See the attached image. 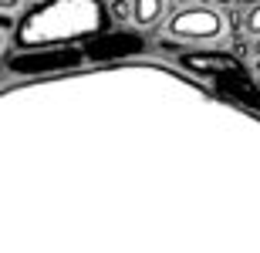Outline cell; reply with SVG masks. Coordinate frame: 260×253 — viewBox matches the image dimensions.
I'll return each instance as SVG.
<instances>
[{
    "label": "cell",
    "instance_id": "5",
    "mask_svg": "<svg viewBox=\"0 0 260 253\" xmlns=\"http://www.w3.org/2000/svg\"><path fill=\"white\" fill-rule=\"evenodd\" d=\"M179 64L189 75H203V78H223V75H240L243 71V61L230 51H183Z\"/></svg>",
    "mask_w": 260,
    "mask_h": 253
},
{
    "label": "cell",
    "instance_id": "14",
    "mask_svg": "<svg viewBox=\"0 0 260 253\" xmlns=\"http://www.w3.org/2000/svg\"><path fill=\"white\" fill-rule=\"evenodd\" d=\"M253 58H260V41H257V44H253Z\"/></svg>",
    "mask_w": 260,
    "mask_h": 253
},
{
    "label": "cell",
    "instance_id": "12",
    "mask_svg": "<svg viewBox=\"0 0 260 253\" xmlns=\"http://www.w3.org/2000/svg\"><path fill=\"white\" fill-rule=\"evenodd\" d=\"M206 4H210V7H220V10H230L237 0H206Z\"/></svg>",
    "mask_w": 260,
    "mask_h": 253
},
{
    "label": "cell",
    "instance_id": "15",
    "mask_svg": "<svg viewBox=\"0 0 260 253\" xmlns=\"http://www.w3.org/2000/svg\"><path fill=\"white\" fill-rule=\"evenodd\" d=\"M253 71H257V75H260V58H253Z\"/></svg>",
    "mask_w": 260,
    "mask_h": 253
},
{
    "label": "cell",
    "instance_id": "4",
    "mask_svg": "<svg viewBox=\"0 0 260 253\" xmlns=\"http://www.w3.org/2000/svg\"><path fill=\"white\" fill-rule=\"evenodd\" d=\"M88 61H122V58H132L139 51H145V38L139 30H125V27H115V30H102L98 38L85 41L81 44Z\"/></svg>",
    "mask_w": 260,
    "mask_h": 253
},
{
    "label": "cell",
    "instance_id": "11",
    "mask_svg": "<svg viewBox=\"0 0 260 253\" xmlns=\"http://www.w3.org/2000/svg\"><path fill=\"white\" fill-rule=\"evenodd\" d=\"M0 30H17V20H14V14H0Z\"/></svg>",
    "mask_w": 260,
    "mask_h": 253
},
{
    "label": "cell",
    "instance_id": "6",
    "mask_svg": "<svg viewBox=\"0 0 260 253\" xmlns=\"http://www.w3.org/2000/svg\"><path fill=\"white\" fill-rule=\"evenodd\" d=\"M213 88H216V95H223L226 101H233V105H247V108H257L260 112V85L247 78V71L213 78Z\"/></svg>",
    "mask_w": 260,
    "mask_h": 253
},
{
    "label": "cell",
    "instance_id": "10",
    "mask_svg": "<svg viewBox=\"0 0 260 253\" xmlns=\"http://www.w3.org/2000/svg\"><path fill=\"white\" fill-rule=\"evenodd\" d=\"M20 4L24 0H0V14H14V10H20Z\"/></svg>",
    "mask_w": 260,
    "mask_h": 253
},
{
    "label": "cell",
    "instance_id": "13",
    "mask_svg": "<svg viewBox=\"0 0 260 253\" xmlns=\"http://www.w3.org/2000/svg\"><path fill=\"white\" fill-rule=\"evenodd\" d=\"M173 4H179V7H193V4H200V0H173Z\"/></svg>",
    "mask_w": 260,
    "mask_h": 253
},
{
    "label": "cell",
    "instance_id": "9",
    "mask_svg": "<svg viewBox=\"0 0 260 253\" xmlns=\"http://www.w3.org/2000/svg\"><path fill=\"white\" fill-rule=\"evenodd\" d=\"M243 34H250L253 41H260V4H253V7H247V14H243Z\"/></svg>",
    "mask_w": 260,
    "mask_h": 253
},
{
    "label": "cell",
    "instance_id": "2",
    "mask_svg": "<svg viewBox=\"0 0 260 253\" xmlns=\"http://www.w3.org/2000/svg\"><path fill=\"white\" fill-rule=\"evenodd\" d=\"M226 14L220 7H210V4H193V7H176L169 24H166V34L173 41H183V44H213V41L226 38Z\"/></svg>",
    "mask_w": 260,
    "mask_h": 253
},
{
    "label": "cell",
    "instance_id": "17",
    "mask_svg": "<svg viewBox=\"0 0 260 253\" xmlns=\"http://www.w3.org/2000/svg\"><path fill=\"white\" fill-rule=\"evenodd\" d=\"M257 85H260V81H257Z\"/></svg>",
    "mask_w": 260,
    "mask_h": 253
},
{
    "label": "cell",
    "instance_id": "7",
    "mask_svg": "<svg viewBox=\"0 0 260 253\" xmlns=\"http://www.w3.org/2000/svg\"><path fill=\"white\" fill-rule=\"evenodd\" d=\"M166 14V0H132L135 27H155Z\"/></svg>",
    "mask_w": 260,
    "mask_h": 253
},
{
    "label": "cell",
    "instance_id": "16",
    "mask_svg": "<svg viewBox=\"0 0 260 253\" xmlns=\"http://www.w3.org/2000/svg\"><path fill=\"white\" fill-rule=\"evenodd\" d=\"M243 4H247V7H253V4H260V0H243Z\"/></svg>",
    "mask_w": 260,
    "mask_h": 253
},
{
    "label": "cell",
    "instance_id": "1",
    "mask_svg": "<svg viewBox=\"0 0 260 253\" xmlns=\"http://www.w3.org/2000/svg\"><path fill=\"white\" fill-rule=\"evenodd\" d=\"M108 24L112 17L102 0H38L17 20L14 41L20 51L75 48L108 30Z\"/></svg>",
    "mask_w": 260,
    "mask_h": 253
},
{
    "label": "cell",
    "instance_id": "8",
    "mask_svg": "<svg viewBox=\"0 0 260 253\" xmlns=\"http://www.w3.org/2000/svg\"><path fill=\"white\" fill-rule=\"evenodd\" d=\"M108 17H112V24H135L132 0H108Z\"/></svg>",
    "mask_w": 260,
    "mask_h": 253
},
{
    "label": "cell",
    "instance_id": "3",
    "mask_svg": "<svg viewBox=\"0 0 260 253\" xmlns=\"http://www.w3.org/2000/svg\"><path fill=\"white\" fill-rule=\"evenodd\" d=\"M85 51L78 48H41V51H17L4 58V68L20 78H38V75H58V71H75L81 68Z\"/></svg>",
    "mask_w": 260,
    "mask_h": 253
}]
</instances>
